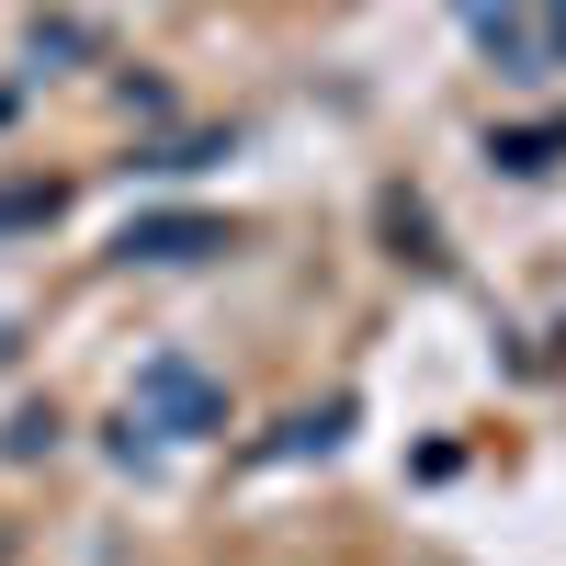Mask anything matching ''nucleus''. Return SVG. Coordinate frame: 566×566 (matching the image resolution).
Masks as SVG:
<instances>
[{"mask_svg": "<svg viewBox=\"0 0 566 566\" xmlns=\"http://www.w3.org/2000/svg\"><path fill=\"white\" fill-rule=\"evenodd\" d=\"M136 419H159V431L193 442V431H216V419H227V397L205 386L193 363H148V374H136Z\"/></svg>", "mask_w": 566, "mask_h": 566, "instance_id": "obj_1", "label": "nucleus"}]
</instances>
